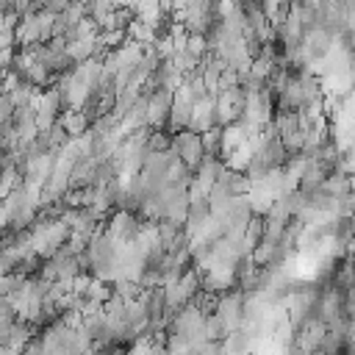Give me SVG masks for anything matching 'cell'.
<instances>
[{
	"mask_svg": "<svg viewBox=\"0 0 355 355\" xmlns=\"http://www.w3.org/2000/svg\"><path fill=\"white\" fill-rule=\"evenodd\" d=\"M172 103H175V92L169 89H155L147 94V128L150 130H161L164 125H169Z\"/></svg>",
	"mask_w": 355,
	"mask_h": 355,
	"instance_id": "5",
	"label": "cell"
},
{
	"mask_svg": "<svg viewBox=\"0 0 355 355\" xmlns=\"http://www.w3.org/2000/svg\"><path fill=\"white\" fill-rule=\"evenodd\" d=\"M347 214H349V219H355V191L347 194Z\"/></svg>",
	"mask_w": 355,
	"mask_h": 355,
	"instance_id": "30",
	"label": "cell"
},
{
	"mask_svg": "<svg viewBox=\"0 0 355 355\" xmlns=\"http://www.w3.org/2000/svg\"><path fill=\"white\" fill-rule=\"evenodd\" d=\"M178 283H180V288H183V294H186V300H189V302L202 291V275H200L197 269H186V272L180 275V280H178Z\"/></svg>",
	"mask_w": 355,
	"mask_h": 355,
	"instance_id": "19",
	"label": "cell"
},
{
	"mask_svg": "<svg viewBox=\"0 0 355 355\" xmlns=\"http://www.w3.org/2000/svg\"><path fill=\"white\" fill-rule=\"evenodd\" d=\"M94 42H97V39H94ZM94 42H69V44H67V55H69V61L78 67V64L94 58Z\"/></svg>",
	"mask_w": 355,
	"mask_h": 355,
	"instance_id": "20",
	"label": "cell"
},
{
	"mask_svg": "<svg viewBox=\"0 0 355 355\" xmlns=\"http://www.w3.org/2000/svg\"><path fill=\"white\" fill-rule=\"evenodd\" d=\"M128 39L130 42H136V44H155L158 42V33H155V28H150V25H144L141 19H136L133 17V22L128 25Z\"/></svg>",
	"mask_w": 355,
	"mask_h": 355,
	"instance_id": "14",
	"label": "cell"
},
{
	"mask_svg": "<svg viewBox=\"0 0 355 355\" xmlns=\"http://www.w3.org/2000/svg\"><path fill=\"white\" fill-rule=\"evenodd\" d=\"M327 178H330V169H327L324 164H319V161L311 158V164H308L302 180H300V191H302V194H313L316 189H322V186L327 183Z\"/></svg>",
	"mask_w": 355,
	"mask_h": 355,
	"instance_id": "11",
	"label": "cell"
},
{
	"mask_svg": "<svg viewBox=\"0 0 355 355\" xmlns=\"http://www.w3.org/2000/svg\"><path fill=\"white\" fill-rule=\"evenodd\" d=\"M147 355H169V352H166V344H164V341H158V338H153V344H150V349H147Z\"/></svg>",
	"mask_w": 355,
	"mask_h": 355,
	"instance_id": "29",
	"label": "cell"
},
{
	"mask_svg": "<svg viewBox=\"0 0 355 355\" xmlns=\"http://www.w3.org/2000/svg\"><path fill=\"white\" fill-rule=\"evenodd\" d=\"M349 189H352V191H355V172H352V175H349Z\"/></svg>",
	"mask_w": 355,
	"mask_h": 355,
	"instance_id": "32",
	"label": "cell"
},
{
	"mask_svg": "<svg viewBox=\"0 0 355 355\" xmlns=\"http://www.w3.org/2000/svg\"><path fill=\"white\" fill-rule=\"evenodd\" d=\"M114 294L122 297L125 302H130V300H139L141 297V286L133 283V280H116L114 283Z\"/></svg>",
	"mask_w": 355,
	"mask_h": 355,
	"instance_id": "27",
	"label": "cell"
},
{
	"mask_svg": "<svg viewBox=\"0 0 355 355\" xmlns=\"http://www.w3.org/2000/svg\"><path fill=\"white\" fill-rule=\"evenodd\" d=\"M31 338H33V324H28V322H17L14 330H11V336H8V344H6V347L22 352V349L31 344Z\"/></svg>",
	"mask_w": 355,
	"mask_h": 355,
	"instance_id": "17",
	"label": "cell"
},
{
	"mask_svg": "<svg viewBox=\"0 0 355 355\" xmlns=\"http://www.w3.org/2000/svg\"><path fill=\"white\" fill-rule=\"evenodd\" d=\"M275 67H277V61H275V58L258 55V58L252 61V69H250V75H252V78H258V80H263V83H269V78H272Z\"/></svg>",
	"mask_w": 355,
	"mask_h": 355,
	"instance_id": "23",
	"label": "cell"
},
{
	"mask_svg": "<svg viewBox=\"0 0 355 355\" xmlns=\"http://www.w3.org/2000/svg\"><path fill=\"white\" fill-rule=\"evenodd\" d=\"M202 147L208 158H222V128H211L202 133Z\"/></svg>",
	"mask_w": 355,
	"mask_h": 355,
	"instance_id": "22",
	"label": "cell"
},
{
	"mask_svg": "<svg viewBox=\"0 0 355 355\" xmlns=\"http://www.w3.org/2000/svg\"><path fill=\"white\" fill-rule=\"evenodd\" d=\"M247 139H250V130H247L244 122H233V125L222 128V161H225L227 153H233L236 147H241Z\"/></svg>",
	"mask_w": 355,
	"mask_h": 355,
	"instance_id": "12",
	"label": "cell"
},
{
	"mask_svg": "<svg viewBox=\"0 0 355 355\" xmlns=\"http://www.w3.org/2000/svg\"><path fill=\"white\" fill-rule=\"evenodd\" d=\"M191 114H194V100L191 94L180 86L175 92V103H172V114H169V133H180V130H189V122H191Z\"/></svg>",
	"mask_w": 355,
	"mask_h": 355,
	"instance_id": "6",
	"label": "cell"
},
{
	"mask_svg": "<svg viewBox=\"0 0 355 355\" xmlns=\"http://www.w3.org/2000/svg\"><path fill=\"white\" fill-rule=\"evenodd\" d=\"M0 300H3V297H0Z\"/></svg>",
	"mask_w": 355,
	"mask_h": 355,
	"instance_id": "33",
	"label": "cell"
},
{
	"mask_svg": "<svg viewBox=\"0 0 355 355\" xmlns=\"http://www.w3.org/2000/svg\"><path fill=\"white\" fill-rule=\"evenodd\" d=\"M261 241H263V216H252V219L247 222V233H244V241H241L244 255H252V250H255Z\"/></svg>",
	"mask_w": 355,
	"mask_h": 355,
	"instance_id": "15",
	"label": "cell"
},
{
	"mask_svg": "<svg viewBox=\"0 0 355 355\" xmlns=\"http://www.w3.org/2000/svg\"><path fill=\"white\" fill-rule=\"evenodd\" d=\"M275 128H277V136H288V133H297L300 130V111H275Z\"/></svg>",
	"mask_w": 355,
	"mask_h": 355,
	"instance_id": "16",
	"label": "cell"
},
{
	"mask_svg": "<svg viewBox=\"0 0 355 355\" xmlns=\"http://www.w3.org/2000/svg\"><path fill=\"white\" fill-rule=\"evenodd\" d=\"M0 355H19V352L11 349V347H6V344H0Z\"/></svg>",
	"mask_w": 355,
	"mask_h": 355,
	"instance_id": "31",
	"label": "cell"
},
{
	"mask_svg": "<svg viewBox=\"0 0 355 355\" xmlns=\"http://www.w3.org/2000/svg\"><path fill=\"white\" fill-rule=\"evenodd\" d=\"M205 338L208 341H219V344L227 338V330H225V324H222V319L216 313L205 316Z\"/></svg>",
	"mask_w": 355,
	"mask_h": 355,
	"instance_id": "25",
	"label": "cell"
},
{
	"mask_svg": "<svg viewBox=\"0 0 355 355\" xmlns=\"http://www.w3.org/2000/svg\"><path fill=\"white\" fill-rule=\"evenodd\" d=\"M211 128H219V125H216V97L208 94V97H202V100L194 103V114H191L189 130L197 133V136H202Z\"/></svg>",
	"mask_w": 355,
	"mask_h": 355,
	"instance_id": "8",
	"label": "cell"
},
{
	"mask_svg": "<svg viewBox=\"0 0 355 355\" xmlns=\"http://www.w3.org/2000/svg\"><path fill=\"white\" fill-rule=\"evenodd\" d=\"M208 219H211V205H208V200H194V202L189 205V214H186V222H183L186 236H189V239H197V236L202 233V227H205Z\"/></svg>",
	"mask_w": 355,
	"mask_h": 355,
	"instance_id": "9",
	"label": "cell"
},
{
	"mask_svg": "<svg viewBox=\"0 0 355 355\" xmlns=\"http://www.w3.org/2000/svg\"><path fill=\"white\" fill-rule=\"evenodd\" d=\"M22 355H47V349H44V341H42V336H33L31 338V344L22 349Z\"/></svg>",
	"mask_w": 355,
	"mask_h": 355,
	"instance_id": "28",
	"label": "cell"
},
{
	"mask_svg": "<svg viewBox=\"0 0 355 355\" xmlns=\"http://www.w3.org/2000/svg\"><path fill=\"white\" fill-rule=\"evenodd\" d=\"M114 11H116V3H108V0H103V3H86V14H89L97 25L105 22Z\"/></svg>",
	"mask_w": 355,
	"mask_h": 355,
	"instance_id": "24",
	"label": "cell"
},
{
	"mask_svg": "<svg viewBox=\"0 0 355 355\" xmlns=\"http://www.w3.org/2000/svg\"><path fill=\"white\" fill-rule=\"evenodd\" d=\"M58 122H61V128L67 130V136H69V139L86 136V133H89V128H92V119H89V116H86L83 111H72V108L61 111Z\"/></svg>",
	"mask_w": 355,
	"mask_h": 355,
	"instance_id": "10",
	"label": "cell"
},
{
	"mask_svg": "<svg viewBox=\"0 0 355 355\" xmlns=\"http://www.w3.org/2000/svg\"><path fill=\"white\" fill-rule=\"evenodd\" d=\"M172 147L178 150L180 161H183L191 172H197V169H200V164L205 161L202 136H197V133H191V130H180V133H175V136H172Z\"/></svg>",
	"mask_w": 355,
	"mask_h": 355,
	"instance_id": "4",
	"label": "cell"
},
{
	"mask_svg": "<svg viewBox=\"0 0 355 355\" xmlns=\"http://www.w3.org/2000/svg\"><path fill=\"white\" fill-rule=\"evenodd\" d=\"M172 147V136L164 130H150L147 136V153H166Z\"/></svg>",
	"mask_w": 355,
	"mask_h": 355,
	"instance_id": "26",
	"label": "cell"
},
{
	"mask_svg": "<svg viewBox=\"0 0 355 355\" xmlns=\"http://www.w3.org/2000/svg\"><path fill=\"white\" fill-rule=\"evenodd\" d=\"M324 336H327V324L322 322V319H316V316H311L300 330H297V347L302 349V352H308V355H316L319 352V347H322V341H324Z\"/></svg>",
	"mask_w": 355,
	"mask_h": 355,
	"instance_id": "7",
	"label": "cell"
},
{
	"mask_svg": "<svg viewBox=\"0 0 355 355\" xmlns=\"http://www.w3.org/2000/svg\"><path fill=\"white\" fill-rule=\"evenodd\" d=\"M19 319H17V311L8 305V300L3 297L0 300V344H8V336H11V330H14V324H17Z\"/></svg>",
	"mask_w": 355,
	"mask_h": 355,
	"instance_id": "18",
	"label": "cell"
},
{
	"mask_svg": "<svg viewBox=\"0 0 355 355\" xmlns=\"http://www.w3.org/2000/svg\"><path fill=\"white\" fill-rule=\"evenodd\" d=\"M250 164H252V147H250V139H247L241 147H236L233 153H227V155H225V166H227L230 172L244 175Z\"/></svg>",
	"mask_w": 355,
	"mask_h": 355,
	"instance_id": "13",
	"label": "cell"
},
{
	"mask_svg": "<svg viewBox=\"0 0 355 355\" xmlns=\"http://www.w3.org/2000/svg\"><path fill=\"white\" fill-rule=\"evenodd\" d=\"M216 316L222 319V324H225L227 333L241 330V324H244V294L239 288L222 294L216 300Z\"/></svg>",
	"mask_w": 355,
	"mask_h": 355,
	"instance_id": "3",
	"label": "cell"
},
{
	"mask_svg": "<svg viewBox=\"0 0 355 355\" xmlns=\"http://www.w3.org/2000/svg\"><path fill=\"white\" fill-rule=\"evenodd\" d=\"M244 105H247V92L241 86H236L230 92H222L216 97V125L219 128H227L233 122H241Z\"/></svg>",
	"mask_w": 355,
	"mask_h": 355,
	"instance_id": "2",
	"label": "cell"
},
{
	"mask_svg": "<svg viewBox=\"0 0 355 355\" xmlns=\"http://www.w3.org/2000/svg\"><path fill=\"white\" fill-rule=\"evenodd\" d=\"M114 297V286L111 283H105V280H92L89 283V291H86V300H92V302H100V305H105L108 300Z\"/></svg>",
	"mask_w": 355,
	"mask_h": 355,
	"instance_id": "21",
	"label": "cell"
},
{
	"mask_svg": "<svg viewBox=\"0 0 355 355\" xmlns=\"http://www.w3.org/2000/svg\"><path fill=\"white\" fill-rule=\"evenodd\" d=\"M141 225H144V219H141L139 214H130V211H114V214L105 219V233H108L116 244H130V241H136Z\"/></svg>",
	"mask_w": 355,
	"mask_h": 355,
	"instance_id": "1",
	"label": "cell"
}]
</instances>
